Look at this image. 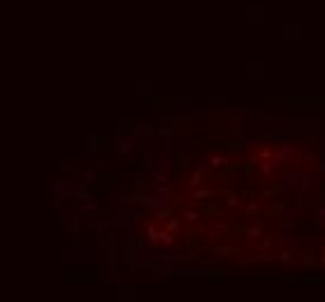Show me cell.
<instances>
[{"instance_id": "6da1fadb", "label": "cell", "mask_w": 325, "mask_h": 302, "mask_svg": "<svg viewBox=\"0 0 325 302\" xmlns=\"http://www.w3.org/2000/svg\"><path fill=\"white\" fill-rule=\"evenodd\" d=\"M316 221H318V223L325 221V209H316Z\"/></svg>"}, {"instance_id": "7a4b0ae2", "label": "cell", "mask_w": 325, "mask_h": 302, "mask_svg": "<svg viewBox=\"0 0 325 302\" xmlns=\"http://www.w3.org/2000/svg\"><path fill=\"white\" fill-rule=\"evenodd\" d=\"M323 265H325V256H323Z\"/></svg>"}]
</instances>
